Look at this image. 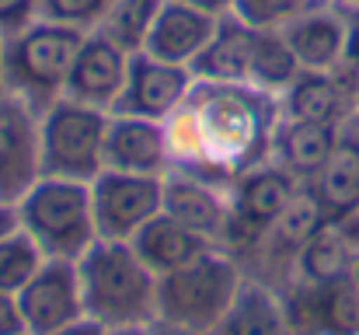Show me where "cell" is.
<instances>
[{
  "label": "cell",
  "mask_w": 359,
  "mask_h": 335,
  "mask_svg": "<svg viewBox=\"0 0 359 335\" xmlns=\"http://www.w3.org/2000/svg\"><path fill=\"white\" fill-rule=\"evenodd\" d=\"M279 115V98L255 84L192 81L182 105L164 119L171 154L168 171L231 192L241 175L272 161Z\"/></svg>",
  "instance_id": "1"
},
{
  "label": "cell",
  "mask_w": 359,
  "mask_h": 335,
  "mask_svg": "<svg viewBox=\"0 0 359 335\" xmlns=\"http://www.w3.org/2000/svg\"><path fill=\"white\" fill-rule=\"evenodd\" d=\"M84 318L105 329H150L157 322V276L129 241H95L77 258Z\"/></svg>",
  "instance_id": "2"
},
{
  "label": "cell",
  "mask_w": 359,
  "mask_h": 335,
  "mask_svg": "<svg viewBox=\"0 0 359 335\" xmlns=\"http://www.w3.org/2000/svg\"><path fill=\"white\" fill-rule=\"evenodd\" d=\"M244 276L238 258L224 248L199 255L196 262L157 276V322L189 332L213 335L234 308Z\"/></svg>",
  "instance_id": "3"
},
{
  "label": "cell",
  "mask_w": 359,
  "mask_h": 335,
  "mask_svg": "<svg viewBox=\"0 0 359 335\" xmlns=\"http://www.w3.org/2000/svg\"><path fill=\"white\" fill-rule=\"evenodd\" d=\"M88 32L53 25V21H32L21 32L4 39V63H0V84L11 88L18 98H25L32 109H49L56 98H63V84L70 74V63L81 49V39Z\"/></svg>",
  "instance_id": "4"
},
{
  "label": "cell",
  "mask_w": 359,
  "mask_h": 335,
  "mask_svg": "<svg viewBox=\"0 0 359 335\" xmlns=\"http://www.w3.org/2000/svg\"><path fill=\"white\" fill-rule=\"evenodd\" d=\"M14 206L21 230L42 248L46 258L77 262L98 241L88 182L35 178V185Z\"/></svg>",
  "instance_id": "5"
},
{
  "label": "cell",
  "mask_w": 359,
  "mask_h": 335,
  "mask_svg": "<svg viewBox=\"0 0 359 335\" xmlns=\"http://www.w3.org/2000/svg\"><path fill=\"white\" fill-rule=\"evenodd\" d=\"M109 112L56 98L39 115V178L95 182L105 171Z\"/></svg>",
  "instance_id": "6"
},
{
  "label": "cell",
  "mask_w": 359,
  "mask_h": 335,
  "mask_svg": "<svg viewBox=\"0 0 359 335\" xmlns=\"http://www.w3.org/2000/svg\"><path fill=\"white\" fill-rule=\"evenodd\" d=\"M88 189L102 241H133V234L164 206V175H126L105 168Z\"/></svg>",
  "instance_id": "7"
},
{
  "label": "cell",
  "mask_w": 359,
  "mask_h": 335,
  "mask_svg": "<svg viewBox=\"0 0 359 335\" xmlns=\"http://www.w3.org/2000/svg\"><path fill=\"white\" fill-rule=\"evenodd\" d=\"M18 308L28 335H49L84 318V297L77 280V262L46 258L39 272L18 290Z\"/></svg>",
  "instance_id": "8"
},
{
  "label": "cell",
  "mask_w": 359,
  "mask_h": 335,
  "mask_svg": "<svg viewBox=\"0 0 359 335\" xmlns=\"http://www.w3.org/2000/svg\"><path fill=\"white\" fill-rule=\"evenodd\" d=\"M39 178V112L0 84V203H18Z\"/></svg>",
  "instance_id": "9"
},
{
  "label": "cell",
  "mask_w": 359,
  "mask_h": 335,
  "mask_svg": "<svg viewBox=\"0 0 359 335\" xmlns=\"http://www.w3.org/2000/svg\"><path fill=\"white\" fill-rule=\"evenodd\" d=\"M192 70L178 63H161L147 53L129 56L126 84H122L119 102L112 105V115H136V119H154L164 122L171 112L182 105V98L192 88Z\"/></svg>",
  "instance_id": "10"
},
{
  "label": "cell",
  "mask_w": 359,
  "mask_h": 335,
  "mask_svg": "<svg viewBox=\"0 0 359 335\" xmlns=\"http://www.w3.org/2000/svg\"><path fill=\"white\" fill-rule=\"evenodd\" d=\"M126 70H129V53H122L119 46L109 42L102 32H88L81 39V49H77L74 63H70L63 98L112 112V105L122 95V84H126Z\"/></svg>",
  "instance_id": "11"
},
{
  "label": "cell",
  "mask_w": 359,
  "mask_h": 335,
  "mask_svg": "<svg viewBox=\"0 0 359 335\" xmlns=\"http://www.w3.org/2000/svg\"><path fill=\"white\" fill-rule=\"evenodd\" d=\"M105 168L126 175H168V129L154 119L112 115L105 129Z\"/></svg>",
  "instance_id": "12"
},
{
  "label": "cell",
  "mask_w": 359,
  "mask_h": 335,
  "mask_svg": "<svg viewBox=\"0 0 359 335\" xmlns=\"http://www.w3.org/2000/svg\"><path fill=\"white\" fill-rule=\"evenodd\" d=\"M349 25H353V18L307 4L279 32H283L286 46L293 49L300 70H328L332 74L342 60L346 42H349Z\"/></svg>",
  "instance_id": "13"
},
{
  "label": "cell",
  "mask_w": 359,
  "mask_h": 335,
  "mask_svg": "<svg viewBox=\"0 0 359 335\" xmlns=\"http://www.w3.org/2000/svg\"><path fill=\"white\" fill-rule=\"evenodd\" d=\"M217 21L213 14L206 11H196L189 4H178V0H164L154 25H150V35L143 42V53L161 60V63H178V67H189L203 46L213 39L217 32Z\"/></svg>",
  "instance_id": "14"
},
{
  "label": "cell",
  "mask_w": 359,
  "mask_h": 335,
  "mask_svg": "<svg viewBox=\"0 0 359 335\" xmlns=\"http://www.w3.org/2000/svg\"><path fill=\"white\" fill-rule=\"evenodd\" d=\"M161 214H168L171 221L185 223L189 230L210 237L220 248L224 227H227V214H231V196L210 182L168 171L164 175V206Z\"/></svg>",
  "instance_id": "15"
},
{
  "label": "cell",
  "mask_w": 359,
  "mask_h": 335,
  "mask_svg": "<svg viewBox=\"0 0 359 335\" xmlns=\"http://www.w3.org/2000/svg\"><path fill=\"white\" fill-rule=\"evenodd\" d=\"M304 182L297 175H290L283 164L265 161L258 168H251L248 175H241L238 182L231 185V210L244 217L248 223H255L258 230H269L276 217L286 210V203L297 196Z\"/></svg>",
  "instance_id": "16"
},
{
  "label": "cell",
  "mask_w": 359,
  "mask_h": 335,
  "mask_svg": "<svg viewBox=\"0 0 359 335\" xmlns=\"http://www.w3.org/2000/svg\"><path fill=\"white\" fill-rule=\"evenodd\" d=\"M255 39H258V28H248L234 14H224L217 21L213 39L189 63L192 77L196 81H217V84H248Z\"/></svg>",
  "instance_id": "17"
},
{
  "label": "cell",
  "mask_w": 359,
  "mask_h": 335,
  "mask_svg": "<svg viewBox=\"0 0 359 335\" xmlns=\"http://www.w3.org/2000/svg\"><path fill=\"white\" fill-rule=\"evenodd\" d=\"M133 251L143 258V265L154 272V276H168L189 262H196L199 255L213 251L217 244L196 230H189L185 223L171 221L168 214H157L150 223H143L136 234H133Z\"/></svg>",
  "instance_id": "18"
},
{
  "label": "cell",
  "mask_w": 359,
  "mask_h": 335,
  "mask_svg": "<svg viewBox=\"0 0 359 335\" xmlns=\"http://www.w3.org/2000/svg\"><path fill=\"white\" fill-rule=\"evenodd\" d=\"M335 143H339V129L332 122L279 119L276 136H272V161L283 164L300 182H311L332 157Z\"/></svg>",
  "instance_id": "19"
},
{
  "label": "cell",
  "mask_w": 359,
  "mask_h": 335,
  "mask_svg": "<svg viewBox=\"0 0 359 335\" xmlns=\"http://www.w3.org/2000/svg\"><path fill=\"white\" fill-rule=\"evenodd\" d=\"M307 185L314 189L328 221H346L359 206V143L339 136L332 157L325 161V168Z\"/></svg>",
  "instance_id": "20"
},
{
  "label": "cell",
  "mask_w": 359,
  "mask_h": 335,
  "mask_svg": "<svg viewBox=\"0 0 359 335\" xmlns=\"http://www.w3.org/2000/svg\"><path fill=\"white\" fill-rule=\"evenodd\" d=\"M279 109L286 119L300 122H339L346 109V88L328 70H300L297 81L279 95Z\"/></svg>",
  "instance_id": "21"
},
{
  "label": "cell",
  "mask_w": 359,
  "mask_h": 335,
  "mask_svg": "<svg viewBox=\"0 0 359 335\" xmlns=\"http://www.w3.org/2000/svg\"><path fill=\"white\" fill-rule=\"evenodd\" d=\"M213 335H293L290 318L283 311V297L265 283L244 280L234 308L217 325Z\"/></svg>",
  "instance_id": "22"
},
{
  "label": "cell",
  "mask_w": 359,
  "mask_h": 335,
  "mask_svg": "<svg viewBox=\"0 0 359 335\" xmlns=\"http://www.w3.org/2000/svg\"><path fill=\"white\" fill-rule=\"evenodd\" d=\"M297 265V280L304 283H332L353 272L356 265V248L349 244L342 223L328 221L293 258Z\"/></svg>",
  "instance_id": "23"
},
{
  "label": "cell",
  "mask_w": 359,
  "mask_h": 335,
  "mask_svg": "<svg viewBox=\"0 0 359 335\" xmlns=\"http://www.w3.org/2000/svg\"><path fill=\"white\" fill-rule=\"evenodd\" d=\"M325 223H328V217H325V210H321L314 189L304 182V185L297 189V196L286 203V210L276 217V223L265 230V241H262V244L272 248V251H286L290 258H297V251H300Z\"/></svg>",
  "instance_id": "24"
},
{
  "label": "cell",
  "mask_w": 359,
  "mask_h": 335,
  "mask_svg": "<svg viewBox=\"0 0 359 335\" xmlns=\"http://www.w3.org/2000/svg\"><path fill=\"white\" fill-rule=\"evenodd\" d=\"M300 74V63L293 56V49L286 46L283 32L272 28V32H258L255 39V49H251V77L248 84L269 91V95H283Z\"/></svg>",
  "instance_id": "25"
},
{
  "label": "cell",
  "mask_w": 359,
  "mask_h": 335,
  "mask_svg": "<svg viewBox=\"0 0 359 335\" xmlns=\"http://www.w3.org/2000/svg\"><path fill=\"white\" fill-rule=\"evenodd\" d=\"M164 0H112V7L102 14V21L91 32H102L109 42H116L122 53H143V42L150 35V25L157 18Z\"/></svg>",
  "instance_id": "26"
},
{
  "label": "cell",
  "mask_w": 359,
  "mask_h": 335,
  "mask_svg": "<svg viewBox=\"0 0 359 335\" xmlns=\"http://www.w3.org/2000/svg\"><path fill=\"white\" fill-rule=\"evenodd\" d=\"M42 262H46L42 248L18 227L14 234H7V237L0 241V290L18 294V290L39 272Z\"/></svg>",
  "instance_id": "27"
},
{
  "label": "cell",
  "mask_w": 359,
  "mask_h": 335,
  "mask_svg": "<svg viewBox=\"0 0 359 335\" xmlns=\"http://www.w3.org/2000/svg\"><path fill=\"white\" fill-rule=\"evenodd\" d=\"M109 7H112V0H35V18L91 32Z\"/></svg>",
  "instance_id": "28"
},
{
  "label": "cell",
  "mask_w": 359,
  "mask_h": 335,
  "mask_svg": "<svg viewBox=\"0 0 359 335\" xmlns=\"http://www.w3.org/2000/svg\"><path fill=\"white\" fill-rule=\"evenodd\" d=\"M304 7H307V0H231V14L258 32L283 28Z\"/></svg>",
  "instance_id": "29"
},
{
  "label": "cell",
  "mask_w": 359,
  "mask_h": 335,
  "mask_svg": "<svg viewBox=\"0 0 359 335\" xmlns=\"http://www.w3.org/2000/svg\"><path fill=\"white\" fill-rule=\"evenodd\" d=\"M32 21H35V0H0V32H4V39L21 32Z\"/></svg>",
  "instance_id": "30"
},
{
  "label": "cell",
  "mask_w": 359,
  "mask_h": 335,
  "mask_svg": "<svg viewBox=\"0 0 359 335\" xmlns=\"http://www.w3.org/2000/svg\"><path fill=\"white\" fill-rule=\"evenodd\" d=\"M0 335H28L21 308H18V294L0 290Z\"/></svg>",
  "instance_id": "31"
},
{
  "label": "cell",
  "mask_w": 359,
  "mask_h": 335,
  "mask_svg": "<svg viewBox=\"0 0 359 335\" xmlns=\"http://www.w3.org/2000/svg\"><path fill=\"white\" fill-rule=\"evenodd\" d=\"M105 332H109L105 325H98L91 318H77V322H70V325H63V329H56L49 335H105Z\"/></svg>",
  "instance_id": "32"
},
{
  "label": "cell",
  "mask_w": 359,
  "mask_h": 335,
  "mask_svg": "<svg viewBox=\"0 0 359 335\" xmlns=\"http://www.w3.org/2000/svg\"><path fill=\"white\" fill-rule=\"evenodd\" d=\"M178 4H189V7H196V11H206V14H213V18H224V14H231V0H178Z\"/></svg>",
  "instance_id": "33"
},
{
  "label": "cell",
  "mask_w": 359,
  "mask_h": 335,
  "mask_svg": "<svg viewBox=\"0 0 359 335\" xmlns=\"http://www.w3.org/2000/svg\"><path fill=\"white\" fill-rule=\"evenodd\" d=\"M21 223H18V206L14 203H0V241L7 237V234H14Z\"/></svg>",
  "instance_id": "34"
},
{
  "label": "cell",
  "mask_w": 359,
  "mask_h": 335,
  "mask_svg": "<svg viewBox=\"0 0 359 335\" xmlns=\"http://www.w3.org/2000/svg\"><path fill=\"white\" fill-rule=\"evenodd\" d=\"M342 223V230H346V237H349V244L356 248V255H359V206L346 217V221H339Z\"/></svg>",
  "instance_id": "35"
},
{
  "label": "cell",
  "mask_w": 359,
  "mask_h": 335,
  "mask_svg": "<svg viewBox=\"0 0 359 335\" xmlns=\"http://www.w3.org/2000/svg\"><path fill=\"white\" fill-rule=\"evenodd\" d=\"M147 335H199V332H189V329H178V325H164V322H154Z\"/></svg>",
  "instance_id": "36"
},
{
  "label": "cell",
  "mask_w": 359,
  "mask_h": 335,
  "mask_svg": "<svg viewBox=\"0 0 359 335\" xmlns=\"http://www.w3.org/2000/svg\"><path fill=\"white\" fill-rule=\"evenodd\" d=\"M105 335H147V329H109Z\"/></svg>",
  "instance_id": "37"
},
{
  "label": "cell",
  "mask_w": 359,
  "mask_h": 335,
  "mask_svg": "<svg viewBox=\"0 0 359 335\" xmlns=\"http://www.w3.org/2000/svg\"><path fill=\"white\" fill-rule=\"evenodd\" d=\"M353 280H356V287H359V255H356V265H353Z\"/></svg>",
  "instance_id": "38"
},
{
  "label": "cell",
  "mask_w": 359,
  "mask_h": 335,
  "mask_svg": "<svg viewBox=\"0 0 359 335\" xmlns=\"http://www.w3.org/2000/svg\"><path fill=\"white\" fill-rule=\"evenodd\" d=\"M0 63H4V32H0Z\"/></svg>",
  "instance_id": "39"
}]
</instances>
